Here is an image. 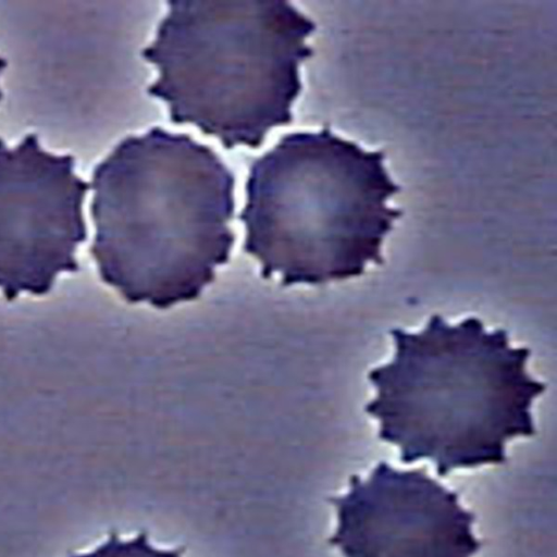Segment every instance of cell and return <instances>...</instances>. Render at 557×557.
Wrapping results in <instances>:
<instances>
[{
    "label": "cell",
    "mask_w": 557,
    "mask_h": 557,
    "mask_svg": "<svg viewBox=\"0 0 557 557\" xmlns=\"http://www.w3.org/2000/svg\"><path fill=\"white\" fill-rule=\"evenodd\" d=\"M232 171L190 136L153 127L124 138L92 173L90 253L129 304L197 299L230 260Z\"/></svg>",
    "instance_id": "1"
},
{
    "label": "cell",
    "mask_w": 557,
    "mask_h": 557,
    "mask_svg": "<svg viewBox=\"0 0 557 557\" xmlns=\"http://www.w3.org/2000/svg\"><path fill=\"white\" fill-rule=\"evenodd\" d=\"M391 334L394 359L369 373L377 395L364 410L401 462L429 459L440 476L504 463L507 441L535 433L530 408L545 384L527 373L530 350L510 347L505 330L433 314L419 333Z\"/></svg>",
    "instance_id": "2"
},
{
    "label": "cell",
    "mask_w": 557,
    "mask_h": 557,
    "mask_svg": "<svg viewBox=\"0 0 557 557\" xmlns=\"http://www.w3.org/2000/svg\"><path fill=\"white\" fill-rule=\"evenodd\" d=\"M383 151H367L329 128L283 136L250 165L239 214L243 250L261 277L322 284L383 263L384 236L401 216L386 205L401 190Z\"/></svg>",
    "instance_id": "3"
},
{
    "label": "cell",
    "mask_w": 557,
    "mask_h": 557,
    "mask_svg": "<svg viewBox=\"0 0 557 557\" xmlns=\"http://www.w3.org/2000/svg\"><path fill=\"white\" fill-rule=\"evenodd\" d=\"M143 57L159 76L149 95L225 148L259 147L269 131L289 124L301 90L299 64L315 24L281 0L168 2Z\"/></svg>",
    "instance_id": "4"
},
{
    "label": "cell",
    "mask_w": 557,
    "mask_h": 557,
    "mask_svg": "<svg viewBox=\"0 0 557 557\" xmlns=\"http://www.w3.org/2000/svg\"><path fill=\"white\" fill-rule=\"evenodd\" d=\"M88 188L73 157L45 151L36 135L14 148L0 138V290L8 301L44 296L61 273L79 271Z\"/></svg>",
    "instance_id": "5"
},
{
    "label": "cell",
    "mask_w": 557,
    "mask_h": 557,
    "mask_svg": "<svg viewBox=\"0 0 557 557\" xmlns=\"http://www.w3.org/2000/svg\"><path fill=\"white\" fill-rule=\"evenodd\" d=\"M330 502L337 527L329 542L344 557H471L481 546L471 530L474 513L424 469L381 461Z\"/></svg>",
    "instance_id": "6"
},
{
    "label": "cell",
    "mask_w": 557,
    "mask_h": 557,
    "mask_svg": "<svg viewBox=\"0 0 557 557\" xmlns=\"http://www.w3.org/2000/svg\"><path fill=\"white\" fill-rule=\"evenodd\" d=\"M184 550V547L157 548L149 543L145 531L127 541L121 540L115 532H112L108 540L95 549L71 557H182Z\"/></svg>",
    "instance_id": "7"
},
{
    "label": "cell",
    "mask_w": 557,
    "mask_h": 557,
    "mask_svg": "<svg viewBox=\"0 0 557 557\" xmlns=\"http://www.w3.org/2000/svg\"><path fill=\"white\" fill-rule=\"evenodd\" d=\"M7 66V62L5 60H3L2 58H0V73L4 70V67ZM2 97V92L0 90V99Z\"/></svg>",
    "instance_id": "8"
}]
</instances>
